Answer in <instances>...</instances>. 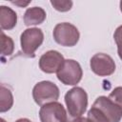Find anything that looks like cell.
Listing matches in <instances>:
<instances>
[{
	"label": "cell",
	"mask_w": 122,
	"mask_h": 122,
	"mask_svg": "<svg viewBox=\"0 0 122 122\" xmlns=\"http://www.w3.org/2000/svg\"><path fill=\"white\" fill-rule=\"evenodd\" d=\"M65 103L69 114L72 117H80L88 107V94L81 87H74L65 94Z\"/></svg>",
	"instance_id": "cell-1"
},
{
	"label": "cell",
	"mask_w": 122,
	"mask_h": 122,
	"mask_svg": "<svg viewBox=\"0 0 122 122\" xmlns=\"http://www.w3.org/2000/svg\"><path fill=\"white\" fill-rule=\"evenodd\" d=\"M55 42L63 47H73L77 44L80 33L78 29L68 22L57 24L52 31Z\"/></svg>",
	"instance_id": "cell-2"
},
{
	"label": "cell",
	"mask_w": 122,
	"mask_h": 122,
	"mask_svg": "<svg viewBox=\"0 0 122 122\" xmlns=\"http://www.w3.org/2000/svg\"><path fill=\"white\" fill-rule=\"evenodd\" d=\"M44 41V33L41 29L30 28L25 30L20 36L21 50L26 56L34 57L35 51Z\"/></svg>",
	"instance_id": "cell-3"
},
{
	"label": "cell",
	"mask_w": 122,
	"mask_h": 122,
	"mask_svg": "<svg viewBox=\"0 0 122 122\" xmlns=\"http://www.w3.org/2000/svg\"><path fill=\"white\" fill-rule=\"evenodd\" d=\"M57 78L64 85L74 86L82 79L83 71L80 64L73 59H66L56 72Z\"/></svg>",
	"instance_id": "cell-4"
},
{
	"label": "cell",
	"mask_w": 122,
	"mask_h": 122,
	"mask_svg": "<svg viewBox=\"0 0 122 122\" xmlns=\"http://www.w3.org/2000/svg\"><path fill=\"white\" fill-rule=\"evenodd\" d=\"M60 92L58 87L51 81H41L35 84L32 89V97L36 104L43 106L44 104L56 101L59 98Z\"/></svg>",
	"instance_id": "cell-5"
},
{
	"label": "cell",
	"mask_w": 122,
	"mask_h": 122,
	"mask_svg": "<svg viewBox=\"0 0 122 122\" xmlns=\"http://www.w3.org/2000/svg\"><path fill=\"white\" fill-rule=\"evenodd\" d=\"M41 122H67V112L63 105L57 101L41 106L39 111Z\"/></svg>",
	"instance_id": "cell-6"
},
{
	"label": "cell",
	"mask_w": 122,
	"mask_h": 122,
	"mask_svg": "<svg viewBox=\"0 0 122 122\" xmlns=\"http://www.w3.org/2000/svg\"><path fill=\"white\" fill-rule=\"evenodd\" d=\"M90 66L92 71L99 76H109L115 71V63L113 59L106 53L99 52L91 58Z\"/></svg>",
	"instance_id": "cell-7"
},
{
	"label": "cell",
	"mask_w": 122,
	"mask_h": 122,
	"mask_svg": "<svg viewBox=\"0 0 122 122\" xmlns=\"http://www.w3.org/2000/svg\"><path fill=\"white\" fill-rule=\"evenodd\" d=\"M92 107L98 109L110 122H119L122 118V110L107 96L97 97Z\"/></svg>",
	"instance_id": "cell-8"
},
{
	"label": "cell",
	"mask_w": 122,
	"mask_h": 122,
	"mask_svg": "<svg viewBox=\"0 0 122 122\" xmlns=\"http://www.w3.org/2000/svg\"><path fill=\"white\" fill-rule=\"evenodd\" d=\"M63 55L57 51H49L42 54L39 59V68L46 73L57 72L64 63Z\"/></svg>",
	"instance_id": "cell-9"
},
{
	"label": "cell",
	"mask_w": 122,
	"mask_h": 122,
	"mask_svg": "<svg viewBox=\"0 0 122 122\" xmlns=\"http://www.w3.org/2000/svg\"><path fill=\"white\" fill-rule=\"evenodd\" d=\"M46 11L41 7L29 8L24 14V23L26 26H35L42 24L46 19Z\"/></svg>",
	"instance_id": "cell-10"
},
{
	"label": "cell",
	"mask_w": 122,
	"mask_h": 122,
	"mask_svg": "<svg viewBox=\"0 0 122 122\" xmlns=\"http://www.w3.org/2000/svg\"><path fill=\"white\" fill-rule=\"evenodd\" d=\"M17 23V14L16 12L9 7L1 6L0 7V25L1 30H11L16 26Z\"/></svg>",
	"instance_id": "cell-11"
},
{
	"label": "cell",
	"mask_w": 122,
	"mask_h": 122,
	"mask_svg": "<svg viewBox=\"0 0 122 122\" xmlns=\"http://www.w3.org/2000/svg\"><path fill=\"white\" fill-rule=\"evenodd\" d=\"M13 104V96L10 90L6 87L4 84H1L0 87V112H8Z\"/></svg>",
	"instance_id": "cell-12"
},
{
	"label": "cell",
	"mask_w": 122,
	"mask_h": 122,
	"mask_svg": "<svg viewBox=\"0 0 122 122\" xmlns=\"http://www.w3.org/2000/svg\"><path fill=\"white\" fill-rule=\"evenodd\" d=\"M1 45H2V56H9L13 52L14 45L10 36H7L3 30L1 31Z\"/></svg>",
	"instance_id": "cell-13"
},
{
	"label": "cell",
	"mask_w": 122,
	"mask_h": 122,
	"mask_svg": "<svg viewBox=\"0 0 122 122\" xmlns=\"http://www.w3.org/2000/svg\"><path fill=\"white\" fill-rule=\"evenodd\" d=\"M87 118L90 122H110L108 118L96 108L92 107L91 110L88 112Z\"/></svg>",
	"instance_id": "cell-14"
},
{
	"label": "cell",
	"mask_w": 122,
	"mask_h": 122,
	"mask_svg": "<svg viewBox=\"0 0 122 122\" xmlns=\"http://www.w3.org/2000/svg\"><path fill=\"white\" fill-rule=\"evenodd\" d=\"M51 4L56 10L61 12L68 11L72 7V1L71 0H51Z\"/></svg>",
	"instance_id": "cell-15"
},
{
	"label": "cell",
	"mask_w": 122,
	"mask_h": 122,
	"mask_svg": "<svg viewBox=\"0 0 122 122\" xmlns=\"http://www.w3.org/2000/svg\"><path fill=\"white\" fill-rule=\"evenodd\" d=\"M108 97L122 110V87L114 88Z\"/></svg>",
	"instance_id": "cell-16"
},
{
	"label": "cell",
	"mask_w": 122,
	"mask_h": 122,
	"mask_svg": "<svg viewBox=\"0 0 122 122\" xmlns=\"http://www.w3.org/2000/svg\"><path fill=\"white\" fill-rule=\"evenodd\" d=\"M114 41L117 45V53L119 58L122 60V25L119 26L113 33Z\"/></svg>",
	"instance_id": "cell-17"
},
{
	"label": "cell",
	"mask_w": 122,
	"mask_h": 122,
	"mask_svg": "<svg viewBox=\"0 0 122 122\" xmlns=\"http://www.w3.org/2000/svg\"><path fill=\"white\" fill-rule=\"evenodd\" d=\"M67 122H90L87 117H75L71 120H67Z\"/></svg>",
	"instance_id": "cell-18"
},
{
	"label": "cell",
	"mask_w": 122,
	"mask_h": 122,
	"mask_svg": "<svg viewBox=\"0 0 122 122\" xmlns=\"http://www.w3.org/2000/svg\"><path fill=\"white\" fill-rule=\"evenodd\" d=\"M12 4H14V5H17V6H19V7H25V6H27V5H29L30 3V1H27V2H22V1H15V2H11Z\"/></svg>",
	"instance_id": "cell-19"
},
{
	"label": "cell",
	"mask_w": 122,
	"mask_h": 122,
	"mask_svg": "<svg viewBox=\"0 0 122 122\" xmlns=\"http://www.w3.org/2000/svg\"><path fill=\"white\" fill-rule=\"evenodd\" d=\"M15 122H31V121L28 118H20V119H17Z\"/></svg>",
	"instance_id": "cell-20"
},
{
	"label": "cell",
	"mask_w": 122,
	"mask_h": 122,
	"mask_svg": "<svg viewBox=\"0 0 122 122\" xmlns=\"http://www.w3.org/2000/svg\"><path fill=\"white\" fill-rule=\"evenodd\" d=\"M119 6H120V10H121V12H122V1H120Z\"/></svg>",
	"instance_id": "cell-21"
},
{
	"label": "cell",
	"mask_w": 122,
	"mask_h": 122,
	"mask_svg": "<svg viewBox=\"0 0 122 122\" xmlns=\"http://www.w3.org/2000/svg\"><path fill=\"white\" fill-rule=\"evenodd\" d=\"M1 122H6V121H5V120H4L3 118H1Z\"/></svg>",
	"instance_id": "cell-22"
}]
</instances>
